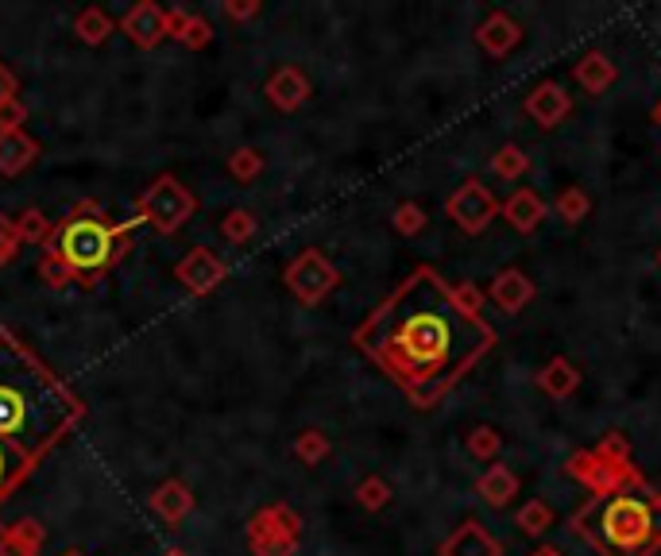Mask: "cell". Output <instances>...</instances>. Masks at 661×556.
Here are the masks:
<instances>
[{
    "label": "cell",
    "instance_id": "20",
    "mask_svg": "<svg viewBox=\"0 0 661 556\" xmlns=\"http://www.w3.org/2000/svg\"><path fill=\"white\" fill-rule=\"evenodd\" d=\"M538 387H542V395H550L553 402H565V398H573L580 390L577 363L565 360V355H553V360L538 371Z\"/></svg>",
    "mask_w": 661,
    "mask_h": 556
},
{
    "label": "cell",
    "instance_id": "42",
    "mask_svg": "<svg viewBox=\"0 0 661 556\" xmlns=\"http://www.w3.org/2000/svg\"><path fill=\"white\" fill-rule=\"evenodd\" d=\"M16 93H20V85H16V74H12L9 67H0V105L16 101Z\"/></svg>",
    "mask_w": 661,
    "mask_h": 556
},
{
    "label": "cell",
    "instance_id": "32",
    "mask_svg": "<svg viewBox=\"0 0 661 556\" xmlns=\"http://www.w3.org/2000/svg\"><path fill=\"white\" fill-rule=\"evenodd\" d=\"M220 237L229 244H248L255 237V217L248 209H229L220 217Z\"/></svg>",
    "mask_w": 661,
    "mask_h": 556
},
{
    "label": "cell",
    "instance_id": "43",
    "mask_svg": "<svg viewBox=\"0 0 661 556\" xmlns=\"http://www.w3.org/2000/svg\"><path fill=\"white\" fill-rule=\"evenodd\" d=\"M530 556H565V553H561L557 545H538V548H534V553H530Z\"/></svg>",
    "mask_w": 661,
    "mask_h": 556
},
{
    "label": "cell",
    "instance_id": "46",
    "mask_svg": "<svg viewBox=\"0 0 661 556\" xmlns=\"http://www.w3.org/2000/svg\"><path fill=\"white\" fill-rule=\"evenodd\" d=\"M170 556H187V553H170Z\"/></svg>",
    "mask_w": 661,
    "mask_h": 556
},
{
    "label": "cell",
    "instance_id": "6",
    "mask_svg": "<svg viewBox=\"0 0 661 556\" xmlns=\"http://www.w3.org/2000/svg\"><path fill=\"white\" fill-rule=\"evenodd\" d=\"M136 209H140V225L155 228L159 237H175L197 213V197L190 194L175 174H159L144 194H140Z\"/></svg>",
    "mask_w": 661,
    "mask_h": 556
},
{
    "label": "cell",
    "instance_id": "4",
    "mask_svg": "<svg viewBox=\"0 0 661 556\" xmlns=\"http://www.w3.org/2000/svg\"><path fill=\"white\" fill-rule=\"evenodd\" d=\"M132 225H140V217H132L128 225H112V220H105V213L97 205L82 202L67 220L55 225L51 240L43 247H47V255L67 263L82 287H94L97 278L128 252Z\"/></svg>",
    "mask_w": 661,
    "mask_h": 556
},
{
    "label": "cell",
    "instance_id": "31",
    "mask_svg": "<svg viewBox=\"0 0 661 556\" xmlns=\"http://www.w3.org/2000/svg\"><path fill=\"white\" fill-rule=\"evenodd\" d=\"M329 452H333V445H329V437H325L322 430H302V433H298L295 456L305 463V468H317V463H322Z\"/></svg>",
    "mask_w": 661,
    "mask_h": 556
},
{
    "label": "cell",
    "instance_id": "21",
    "mask_svg": "<svg viewBox=\"0 0 661 556\" xmlns=\"http://www.w3.org/2000/svg\"><path fill=\"white\" fill-rule=\"evenodd\" d=\"M39 159V144L20 128V132H0V174H24L32 162Z\"/></svg>",
    "mask_w": 661,
    "mask_h": 556
},
{
    "label": "cell",
    "instance_id": "1",
    "mask_svg": "<svg viewBox=\"0 0 661 556\" xmlns=\"http://www.w3.org/2000/svg\"><path fill=\"white\" fill-rule=\"evenodd\" d=\"M357 348L387 375L410 406L433 410L495 348V329L453 302L433 267H418L357 329Z\"/></svg>",
    "mask_w": 661,
    "mask_h": 556
},
{
    "label": "cell",
    "instance_id": "48",
    "mask_svg": "<svg viewBox=\"0 0 661 556\" xmlns=\"http://www.w3.org/2000/svg\"><path fill=\"white\" fill-rule=\"evenodd\" d=\"M658 263H661V252H658Z\"/></svg>",
    "mask_w": 661,
    "mask_h": 556
},
{
    "label": "cell",
    "instance_id": "16",
    "mask_svg": "<svg viewBox=\"0 0 661 556\" xmlns=\"http://www.w3.org/2000/svg\"><path fill=\"white\" fill-rule=\"evenodd\" d=\"M263 93H267V101H272L279 112H295L310 101V93L314 89H310V77H305L298 67H279L272 77H267Z\"/></svg>",
    "mask_w": 661,
    "mask_h": 556
},
{
    "label": "cell",
    "instance_id": "45",
    "mask_svg": "<svg viewBox=\"0 0 661 556\" xmlns=\"http://www.w3.org/2000/svg\"><path fill=\"white\" fill-rule=\"evenodd\" d=\"M0 541H4V525H0ZM0 556H4V553H0Z\"/></svg>",
    "mask_w": 661,
    "mask_h": 556
},
{
    "label": "cell",
    "instance_id": "13",
    "mask_svg": "<svg viewBox=\"0 0 661 556\" xmlns=\"http://www.w3.org/2000/svg\"><path fill=\"white\" fill-rule=\"evenodd\" d=\"M476 43H480L492 59H507L518 43H522V24H518L510 12L495 9V12H488V16H483L480 27H476Z\"/></svg>",
    "mask_w": 661,
    "mask_h": 556
},
{
    "label": "cell",
    "instance_id": "7",
    "mask_svg": "<svg viewBox=\"0 0 661 556\" xmlns=\"http://www.w3.org/2000/svg\"><path fill=\"white\" fill-rule=\"evenodd\" d=\"M302 537V518L283 503H272L248 518V545L255 556H295Z\"/></svg>",
    "mask_w": 661,
    "mask_h": 556
},
{
    "label": "cell",
    "instance_id": "11",
    "mask_svg": "<svg viewBox=\"0 0 661 556\" xmlns=\"http://www.w3.org/2000/svg\"><path fill=\"white\" fill-rule=\"evenodd\" d=\"M175 275H179V282L190 290V294H213V290L225 282L229 270H225V263H220L209 247H194V252H187L179 259Z\"/></svg>",
    "mask_w": 661,
    "mask_h": 556
},
{
    "label": "cell",
    "instance_id": "41",
    "mask_svg": "<svg viewBox=\"0 0 661 556\" xmlns=\"http://www.w3.org/2000/svg\"><path fill=\"white\" fill-rule=\"evenodd\" d=\"M225 12H229L232 20H252V16H260V4L255 0H225Z\"/></svg>",
    "mask_w": 661,
    "mask_h": 556
},
{
    "label": "cell",
    "instance_id": "14",
    "mask_svg": "<svg viewBox=\"0 0 661 556\" xmlns=\"http://www.w3.org/2000/svg\"><path fill=\"white\" fill-rule=\"evenodd\" d=\"M437 556H503V545L483 530V522L468 518V522H460L449 537L441 541Z\"/></svg>",
    "mask_w": 661,
    "mask_h": 556
},
{
    "label": "cell",
    "instance_id": "28",
    "mask_svg": "<svg viewBox=\"0 0 661 556\" xmlns=\"http://www.w3.org/2000/svg\"><path fill=\"white\" fill-rule=\"evenodd\" d=\"M526 170H530V155L518 144H503L500 152L492 155V174L500 178V182H518Z\"/></svg>",
    "mask_w": 661,
    "mask_h": 556
},
{
    "label": "cell",
    "instance_id": "2",
    "mask_svg": "<svg viewBox=\"0 0 661 556\" xmlns=\"http://www.w3.org/2000/svg\"><path fill=\"white\" fill-rule=\"evenodd\" d=\"M82 418V402L9 329H0V440L39 460Z\"/></svg>",
    "mask_w": 661,
    "mask_h": 556
},
{
    "label": "cell",
    "instance_id": "17",
    "mask_svg": "<svg viewBox=\"0 0 661 556\" xmlns=\"http://www.w3.org/2000/svg\"><path fill=\"white\" fill-rule=\"evenodd\" d=\"M488 298H492L503 313H522L526 305H530V298H534V282H530L518 267H503L500 275L492 278Z\"/></svg>",
    "mask_w": 661,
    "mask_h": 556
},
{
    "label": "cell",
    "instance_id": "27",
    "mask_svg": "<svg viewBox=\"0 0 661 556\" xmlns=\"http://www.w3.org/2000/svg\"><path fill=\"white\" fill-rule=\"evenodd\" d=\"M553 213H557L565 225H580V220H588V213H592V197H588V190H580V185H565L557 194V202H553Z\"/></svg>",
    "mask_w": 661,
    "mask_h": 556
},
{
    "label": "cell",
    "instance_id": "47",
    "mask_svg": "<svg viewBox=\"0 0 661 556\" xmlns=\"http://www.w3.org/2000/svg\"><path fill=\"white\" fill-rule=\"evenodd\" d=\"M67 556H82V553H67Z\"/></svg>",
    "mask_w": 661,
    "mask_h": 556
},
{
    "label": "cell",
    "instance_id": "12",
    "mask_svg": "<svg viewBox=\"0 0 661 556\" xmlns=\"http://www.w3.org/2000/svg\"><path fill=\"white\" fill-rule=\"evenodd\" d=\"M522 109H526V117L534 120V124L557 128L561 120L573 112V93H568L561 82H542V85H534V89L526 93Z\"/></svg>",
    "mask_w": 661,
    "mask_h": 556
},
{
    "label": "cell",
    "instance_id": "35",
    "mask_svg": "<svg viewBox=\"0 0 661 556\" xmlns=\"http://www.w3.org/2000/svg\"><path fill=\"white\" fill-rule=\"evenodd\" d=\"M357 503L364 506V510H383V506L390 503V483L383 480V475H368V480H360L357 487Z\"/></svg>",
    "mask_w": 661,
    "mask_h": 556
},
{
    "label": "cell",
    "instance_id": "19",
    "mask_svg": "<svg viewBox=\"0 0 661 556\" xmlns=\"http://www.w3.org/2000/svg\"><path fill=\"white\" fill-rule=\"evenodd\" d=\"M152 510H155V518H159L163 525H179L182 518L194 510V491H190L182 480H167L163 487H155Z\"/></svg>",
    "mask_w": 661,
    "mask_h": 556
},
{
    "label": "cell",
    "instance_id": "23",
    "mask_svg": "<svg viewBox=\"0 0 661 556\" xmlns=\"http://www.w3.org/2000/svg\"><path fill=\"white\" fill-rule=\"evenodd\" d=\"M170 39H179L182 47H190V51H202V47L213 43V32L202 16H194V12L170 9Z\"/></svg>",
    "mask_w": 661,
    "mask_h": 556
},
{
    "label": "cell",
    "instance_id": "36",
    "mask_svg": "<svg viewBox=\"0 0 661 556\" xmlns=\"http://www.w3.org/2000/svg\"><path fill=\"white\" fill-rule=\"evenodd\" d=\"M425 209L418 202H402V205H395V217H390V225H395V232L399 237H418L425 228Z\"/></svg>",
    "mask_w": 661,
    "mask_h": 556
},
{
    "label": "cell",
    "instance_id": "3",
    "mask_svg": "<svg viewBox=\"0 0 661 556\" xmlns=\"http://www.w3.org/2000/svg\"><path fill=\"white\" fill-rule=\"evenodd\" d=\"M573 530L600 556H658L661 491L638 475L611 495H592L573 515Z\"/></svg>",
    "mask_w": 661,
    "mask_h": 556
},
{
    "label": "cell",
    "instance_id": "29",
    "mask_svg": "<svg viewBox=\"0 0 661 556\" xmlns=\"http://www.w3.org/2000/svg\"><path fill=\"white\" fill-rule=\"evenodd\" d=\"M74 32L82 43H89V47H97V43H105L112 35V20L105 9H82L74 16Z\"/></svg>",
    "mask_w": 661,
    "mask_h": 556
},
{
    "label": "cell",
    "instance_id": "38",
    "mask_svg": "<svg viewBox=\"0 0 661 556\" xmlns=\"http://www.w3.org/2000/svg\"><path fill=\"white\" fill-rule=\"evenodd\" d=\"M20 247H24V240H20V232H16V220L0 213V267H9V263L20 255Z\"/></svg>",
    "mask_w": 661,
    "mask_h": 556
},
{
    "label": "cell",
    "instance_id": "25",
    "mask_svg": "<svg viewBox=\"0 0 661 556\" xmlns=\"http://www.w3.org/2000/svg\"><path fill=\"white\" fill-rule=\"evenodd\" d=\"M553 506L542 503V498H530V503L518 506V515H515V525L526 533V537H542V533L553 530Z\"/></svg>",
    "mask_w": 661,
    "mask_h": 556
},
{
    "label": "cell",
    "instance_id": "18",
    "mask_svg": "<svg viewBox=\"0 0 661 556\" xmlns=\"http://www.w3.org/2000/svg\"><path fill=\"white\" fill-rule=\"evenodd\" d=\"M573 77H577V85L588 93V97H603L611 85L620 82V67H615L603 51H585L577 59V67H573Z\"/></svg>",
    "mask_w": 661,
    "mask_h": 556
},
{
    "label": "cell",
    "instance_id": "15",
    "mask_svg": "<svg viewBox=\"0 0 661 556\" xmlns=\"http://www.w3.org/2000/svg\"><path fill=\"white\" fill-rule=\"evenodd\" d=\"M500 217L515 228L518 237H530V232H538V228H542V220H545L542 194H538V190H530V185H518L515 194L500 205Z\"/></svg>",
    "mask_w": 661,
    "mask_h": 556
},
{
    "label": "cell",
    "instance_id": "33",
    "mask_svg": "<svg viewBox=\"0 0 661 556\" xmlns=\"http://www.w3.org/2000/svg\"><path fill=\"white\" fill-rule=\"evenodd\" d=\"M16 232H20V240H24V244H47V240H51V232H55V225L43 217L39 209H27V213H20V217H16Z\"/></svg>",
    "mask_w": 661,
    "mask_h": 556
},
{
    "label": "cell",
    "instance_id": "34",
    "mask_svg": "<svg viewBox=\"0 0 661 556\" xmlns=\"http://www.w3.org/2000/svg\"><path fill=\"white\" fill-rule=\"evenodd\" d=\"M263 155L255 152V147H240V152H232L229 155V174L237 178V182H252V178H260L263 174Z\"/></svg>",
    "mask_w": 661,
    "mask_h": 556
},
{
    "label": "cell",
    "instance_id": "9",
    "mask_svg": "<svg viewBox=\"0 0 661 556\" xmlns=\"http://www.w3.org/2000/svg\"><path fill=\"white\" fill-rule=\"evenodd\" d=\"M445 213H449V220L465 232V237H480L483 228L500 217V202H495V194L480 182V178H468V182H460L449 194Z\"/></svg>",
    "mask_w": 661,
    "mask_h": 556
},
{
    "label": "cell",
    "instance_id": "10",
    "mask_svg": "<svg viewBox=\"0 0 661 556\" xmlns=\"http://www.w3.org/2000/svg\"><path fill=\"white\" fill-rule=\"evenodd\" d=\"M120 32L136 43V47L152 51V47H159V43L170 35V9H163L155 0H140V4H132V9L124 12Z\"/></svg>",
    "mask_w": 661,
    "mask_h": 556
},
{
    "label": "cell",
    "instance_id": "8",
    "mask_svg": "<svg viewBox=\"0 0 661 556\" xmlns=\"http://www.w3.org/2000/svg\"><path fill=\"white\" fill-rule=\"evenodd\" d=\"M283 282H287V290L302 305H322L325 298L340 287V270L325 259V252H317V247H305V252H298L295 259L287 263V270H283Z\"/></svg>",
    "mask_w": 661,
    "mask_h": 556
},
{
    "label": "cell",
    "instance_id": "39",
    "mask_svg": "<svg viewBox=\"0 0 661 556\" xmlns=\"http://www.w3.org/2000/svg\"><path fill=\"white\" fill-rule=\"evenodd\" d=\"M453 302H457L465 313H472V317H480V310H483V294H480V287H472V282H457V287H453Z\"/></svg>",
    "mask_w": 661,
    "mask_h": 556
},
{
    "label": "cell",
    "instance_id": "40",
    "mask_svg": "<svg viewBox=\"0 0 661 556\" xmlns=\"http://www.w3.org/2000/svg\"><path fill=\"white\" fill-rule=\"evenodd\" d=\"M24 120H27V109H24V101H9V105H0V132H20L24 128Z\"/></svg>",
    "mask_w": 661,
    "mask_h": 556
},
{
    "label": "cell",
    "instance_id": "26",
    "mask_svg": "<svg viewBox=\"0 0 661 556\" xmlns=\"http://www.w3.org/2000/svg\"><path fill=\"white\" fill-rule=\"evenodd\" d=\"M27 472H32V460H27L20 448H12L9 440H0V503L9 498V491L16 487Z\"/></svg>",
    "mask_w": 661,
    "mask_h": 556
},
{
    "label": "cell",
    "instance_id": "24",
    "mask_svg": "<svg viewBox=\"0 0 661 556\" xmlns=\"http://www.w3.org/2000/svg\"><path fill=\"white\" fill-rule=\"evenodd\" d=\"M4 556H39L43 553V525L39 522H16L4 525V541H0Z\"/></svg>",
    "mask_w": 661,
    "mask_h": 556
},
{
    "label": "cell",
    "instance_id": "37",
    "mask_svg": "<svg viewBox=\"0 0 661 556\" xmlns=\"http://www.w3.org/2000/svg\"><path fill=\"white\" fill-rule=\"evenodd\" d=\"M39 278L51 290H67L70 282H74V270H70L62 259H55V255H43V259H39Z\"/></svg>",
    "mask_w": 661,
    "mask_h": 556
},
{
    "label": "cell",
    "instance_id": "5",
    "mask_svg": "<svg viewBox=\"0 0 661 556\" xmlns=\"http://www.w3.org/2000/svg\"><path fill=\"white\" fill-rule=\"evenodd\" d=\"M565 475L577 480L580 487H588L592 495H611L620 491L623 483L638 480L635 452H630L627 437L623 433H603V440L596 448H580L565 460Z\"/></svg>",
    "mask_w": 661,
    "mask_h": 556
},
{
    "label": "cell",
    "instance_id": "30",
    "mask_svg": "<svg viewBox=\"0 0 661 556\" xmlns=\"http://www.w3.org/2000/svg\"><path fill=\"white\" fill-rule=\"evenodd\" d=\"M465 448L472 460L492 463V460H500V452H503V437H500V430H492V425H476V430H468Z\"/></svg>",
    "mask_w": 661,
    "mask_h": 556
},
{
    "label": "cell",
    "instance_id": "44",
    "mask_svg": "<svg viewBox=\"0 0 661 556\" xmlns=\"http://www.w3.org/2000/svg\"><path fill=\"white\" fill-rule=\"evenodd\" d=\"M653 124H658V128H661V101H658V105H653Z\"/></svg>",
    "mask_w": 661,
    "mask_h": 556
},
{
    "label": "cell",
    "instance_id": "22",
    "mask_svg": "<svg viewBox=\"0 0 661 556\" xmlns=\"http://www.w3.org/2000/svg\"><path fill=\"white\" fill-rule=\"evenodd\" d=\"M476 491L492 510H507L510 498L518 495V475L510 472L507 463H488V472L476 480Z\"/></svg>",
    "mask_w": 661,
    "mask_h": 556
}]
</instances>
